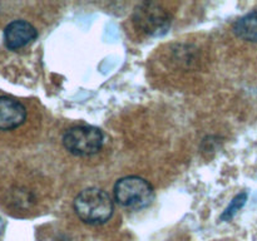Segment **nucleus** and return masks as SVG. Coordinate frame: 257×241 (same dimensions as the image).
<instances>
[{"label": "nucleus", "mask_w": 257, "mask_h": 241, "mask_svg": "<svg viewBox=\"0 0 257 241\" xmlns=\"http://www.w3.org/2000/svg\"><path fill=\"white\" fill-rule=\"evenodd\" d=\"M74 210L78 217L89 225L104 223L112 217L113 201L105 191L98 187L83 190L74 200Z\"/></svg>", "instance_id": "f257e3e1"}, {"label": "nucleus", "mask_w": 257, "mask_h": 241, "mask_svg": "<svg viewBox=\"0 0 257 241\" xmlns=\"http://www.w3.org/2000/svg\"><path fill=\"white\" fill-rule=\"evenodd\" d=\"M153 188L150 183L137 176H128L117 181L114 185V197L119 205L127 208H145L152 202Z\"/></svg>", "instance_id": "f03ea898"}, {"label": "nucleus", "mask_w": 257, "mask_h": 241, "mask_svg": "<svg viewBox=\"0 0 257 241\" xmlns=\"http://www.w3.org/2000/svg\"><path fill=\"white\" fill-rule=\"evenodd\" d=\"M63 145L72 155H95L103 146V133L99 128L92 126H77L64 133Z\"/></svg>", "instance_id": "7ed1b4c3"}, {"label": "nucleus", "mask_w": 257, "mask_h": 241, "mask_svg": "<svg viewBox=\"0 0 257 241\" xmlns=\"http://www.w3.org/2000/svg\"><path fill=\"white\" fill-rule=\"evenodd\" d=\"M135 27L148 35H162L171 25L167 10L157 3H143L136 9L133 17Z\"/></svg>", "instance_id": "20e7f679"}, {"label": "nucleus", "mask_w": 257, "mask_h": 241, "mask_svg": "<svg viewBox=\"0 0 257 241\" xmlns=\"http://www.w3.org/2000/svg\"><path fill=\"white\" fill-rule=\"evenodd\" d=\"M38 32L27 20H14L4 29V43L8 49L18 50L34 42Z\"/></svg>", "instance_id": "39448f33"}, {"label": "nucleus", "mask_w": 257, "mask_h": 241, "mask_svg": "<svg viewBox=\"0 0 257 241\" xmlns=\"http://www.w3.org/2000/svg\"><path fill=\"white\" fill-rule=\"evenodd\" d=\"M27 119V108L14 98L0 95V131L20 127Z\"/></svg>", "instance_id": "423d86ee"}, {"label": "nucleus", "mask_w": 257, "mask_h": 241, "mask_svg": "<svg viewBox=\"0 0 257 241\" xmlns=\"http://www.w3.org/2000/svg\"><path fill=\"white\" fill-rule=\"evenodd\" d=\"M233 33L248 42H257V10L243 15L233 24Z\"/></svg>", "instance_id": "0eeeda50"}, {"label": "nucleus", "mask_w": 257, "mask_h": 241, "mask_svg": "<svg viewBox=\"0 0 257 241\" xmlns=\"http://www.w3.org/2000/svg\"><path fill=\"white\" fill-rule=\"evenodd\" d=\"M246 198H247V195H246L245 192L240 193V195L236 196V197L232 200V202H231V205L226 208V211L223 212V215L221 216V217L225 218V220H230V218L232 217V216L235 215V213L237 212V211L240 210L243 205H245Z\"/></svg>", "instance_id": "6e6552de"}]
</instances>
